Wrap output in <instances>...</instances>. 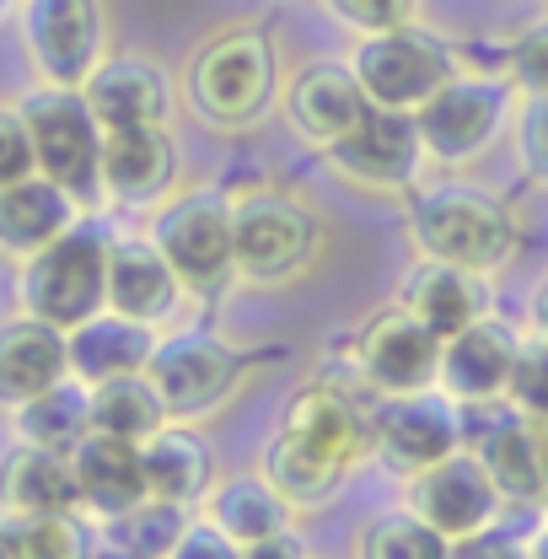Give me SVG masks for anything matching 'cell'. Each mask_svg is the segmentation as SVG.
Instances as JSON below:
<instances>
[{
	"label": "cell",
	"instance_id": "13",
	"mask_svg": "<svg viewBox=\"0 0 548 559\" xmlns=\"http://www.w3.org/2000/svg\"><path fill=\"white\" fill-rule=\"evenodd\" d=\"M463 452V409L446 393H398L382 399L371 415V457H382L393 474H419L441 457Z\"/></svg>",
	"mask_w": 548,
	"mask_h": 559
},
{
	"label": "cell",
	"instance_id": "5",
	"mask_svg": "<svg viewBox=\"0 0 548 559\" xmlns=\"http://www.w3.org/2000/svg\"><path fill=\"white\" fill-rule=\"evenodd\" d=\"M22 119H27V135H33V156H38V173L55 178L65 194L81 200V210H97L103 194V124L86 103L81 86H55V81H38L22 103Z\"/></svg>",
	"mask_w": 548,
	"mask_h": 559
},
{
	"label": "cell",
	"instance_id": "34",
	"mask_svg": "<svg viewBox=\"0 0 548 559\" xmlns=\"http://www.w3.org/2000/svg\"><path fill=\"white\" fill-rule=\"evenodd\" d=\"M22 522V559H92L103 533L81 522V511H49V516H16Z\"/></svg>",
	"mask_w": 548,
	"mask_h": 559
},
{
	"label": "cell",
	"instance_id": "32",
	"mask_svg": "<svg viewBox=\"0 0 548 559\" xmlns=\"http://www.w3.org/2000/svg\"><path fill=\"white\" fill-rule=\"evenodd\" d=\"M183 533H189V506H167V500H140L135 511L103 522V544L130 559H167Z\"/></svg>",
	"mask_w": 548,
	"mask_h": 559
},
{
	"label": "cell",
	"instance_id": "30",
	"mask_svg": "<svg viewBox=\"0 0 548 559\" xmlns=\"http://www.w3.org/2000/svg\"><path fill=\"white\" fill-rule=\"evenodd\" d=\"M11 425H16V441H33V447H49V452H75L92 436V388L65 377L60 388L22 404L11 415Z\"/></svg>",
	"mask_w": 548,
	"mask_h": 559
},
{
	"label": "cell",
	"instance_id": "38",
	"mask_svg": "<svg viewBox=\"0 0 548 559\" xmlns=\"http://www.w3.org/2000/svg\"><path fill=\"white\" fill-rule=\"evenodd\" d=\"M419 0H329V11L349 22L355 33H382V27H404L414 22Z\"/></svg>",
	"mask_w": 548,
	"mask_h": 559
},
{
	"label": "cell",
	"instance_id": "20",
	"mask_svg": "<svg viewBox=\"0 0 548 559\" xmlns=\"http://www.w3.org/2000/svg\"><path fill=\"white\" fill-rule=\"evenodd\" d=\"M103 130H135V124H167L172 114V81L145 55H108L81 86Z\"/></svg>",
	"mask_w": 548,
	"mask_h": 559
},
{
	"label": "cell",
	"instance_id": "12",
	"mask_svg": "<svg viewBox=\"0 0 548 559\" xmlns=\"http://www.w3.org/2000/svg\"><path fill=\"white\" fill-rule=\"evenodd\" d=\"M355 366L377 399L430 393L441 388V340L409 307H388V312H371L366 329L355 334Z\"/></svg>",
	"mask_w": 548,
	"mask_h": 559
},
{
	"label": "cell",
	"instance_id": "15",
	"mask_svg": "<svg viewBox=\"0 0 548 559\" xmlns=\"http://www.w3.org/2000/svg\"><path fill=\"white\" fill-rule=\"evenodd\" d=\"M371 404H360L344 382H307L301 393H290L279 430L296 436L301 447H312L318 457L355 468L360 457H371Z\"/></svg>",
	"mask_w": 548,
	"mask_h": 559
},
{
	"label": "cell",
	"instance_id": "29",
	"mask_svg": "<svg viewBox=\"0 0 548 559\" xmlns=\"http://www.w3.org/2000/svg\"><path fill=\"white\" fill-rule=\"evenodd\" d=\"M259 474L290 500V511H318V506H329V500L339 495V485L349 479V468L329 463V457H318L312 447H301V441L285 436V430H274V441H270V452H264V468H259Z\"/></svg>",
	"mask_w": 548,
	"mask_h": 559
},
{
	"label": "cell",
	"instance_id": "16",
	"mask_svg": "<svg viewBox=\"0 0 548 559\" xmlns=\"http://www.w3.org/2000/svg\"><path fill=\"white\" fill-rule=\"evenodd\" d=\"M366 114H371V97H366L360 75L349 70V60L344 66L339 60H318L285 86V124L312 151L339 145Z\"/></svg>",
	"mask_w": 548,
	"mask_h": 559
},
{
	"label": "cell",
	"instance_id": "40",
	"mask_svg": "<svg viewBox=\"0 0 548 559\" xmlns=\"http://www.w3.org/2000/svg\"><path fill=\"white\" fill-rule=\"evenodd\" d=\"M452 559H533L522 538L500 533V527H484V533H468L452 544Z\"/></svg>",
	"mask_w": 548,
	"mask_h": 559
},
{
	"label": "cell",
	"instance_id": "17",
	"mask_svg": "<svg viewBox=\"0 0 548 559\" xmlns=\"http://www.w3.org/2000/svg\"><path fill=\"white\" fill-rule=\"evenodd\" d=\"M70 377V340L65 329L16 312L0 323V409L16 415L22 404H33L38 393L60 388Z\"/></svg>",
	"mask_w": 548,
	"mask_h": 559
},
{
	"label": "cell",
	"instance_id": "26",
	"mask_svg": "<svg viewBox=\"0 0 548 559\" xmlns=\"http://www.w3.org/2000/svg\"><path fill=\"white\" fill-rule=\"evenodd\" d=\"M0 511H11V516L81 511V485H75L70 452H49V447L16 441L0 457Z\"/></svg>",
	"mask_w": 548,
	"mask_h": 559
},
{
	"label": "cell",
	"instance_id": "33",
	"mask_svg": "<svg viewBox=\"0 0 548 559\" xmlns=\"http://www.w3.org/2000/svg\"><path fill=\"white\" fill-rule=\"evenodd\" d=\"M355 559H452V538L436 533L425 516L404 511H388V516H371L360 527V544Z\"/></svg>",
	"mask_w": 548,
	"mask_h": 559
},
{
	"label": "cell",
	"instance_id": "23",
	"mask_svg": "<svg viewBox=\"0 0 548 559\" xmlns=\"http://www.w3.org/2000/svg\"><path fill=\"white\" fill-rule=\"evenodd\" d=\"M81 215H86L81 200L65 194V189H60L55 178H44V173H33V178L0 189V259L27 264L33 253H44L49 242H60Z\"/></svg>",
	"mask_w": 548,
	"mask_h": 559
},
{
	"label": "cell",
	"instance_id": "28",
	"mask_svg": "<svg viewBox=\"0 0 548 559\" xmlns=\"http://www.w3.org/2000/svg\"><path fill=\"white\" fill-rule=\"evenodd\" d=\"M205 516L231 538V544H242V549H253L259 538H270V533H279V527L296 522L290 500H285L264 474H237V479L215 485L205 495Z\"/></svg>",
	"mask_w": 548,
	"mask_h": 559
},
{
	"label": "cell",
	"instance_id": "27",
	"mask_svg": "<svg viewBox=\"0 0 548 559\" xmlns=\"http://www.w3.org/2000/svg\"><path fill=\"white\" fill-rule=\"evenodd\" d=\"M145 485H151V500H167V506H200L210 495V479H215V463H210L205 436L183 419H167L145 447Z\"/></svg>",
	"mask_w": 548,
	"mask_h": 559
},
{
	"label": "cell",
	"instance_id": "4",
	"mask_svg": "<svg viewBox=\"0 0 548 559\" xmlns=\"http://www.w3.org/2000/svg\"><path fill=\"white\" fill-rule=\"evenodd\" d=\"M108 248H114V237L81 215L60 242H49L44 253L16 264L22 312H33L65 334L81 329L86 318L108 312Z\"/></svg>",
	"mask_w": 548,
	"mask_h": 559
},
{
	"label": "cell",
	"instance_id": "37",
	"mask_svg": "<svg viewBox=\"0 0 548 559\" xmlns=\"http://www.w3.org/2000/svg\"><path fill=\"white\" fill-rule=\"evenodd\" d=\"M33 173H38V156H33V135H27L22 108H0V189H11Z\"/></svg>",
	"mask_w": 548,
	"mask_h": 559
},
{
	"label": "cell",
	"instance_id": "22",
	"mask_svg": "<svg viewBox=\"0 0 548 559\" xmlns=\"http://www.w3.org/2000/svg\"><path fill=\"white\" fill-rule=\"evenodd\" d=\"M70 463H75V485H81V511L97 516V522L124 516V511H135L140 500H151L140 441L92 430V436L70 452Z\"/></svg>",
	"mask_w": 548,
	"mask_h": 559
},
{
	"label": "cell",
	"instance_id": "36",
	"mask_svg": "<svg viewBox=\"0 0 548 559\" xmlns=\"http://www.w3.org/2000/svg\"><path fill=\"white\" fill-rule=\"evenodd\" d=\"M505 75L533 92V97H548V22H538L533 33H522L511 49H505Z\"/></svg>",
	"mask_w": 548,
	"mask_h": 559
},
{
	"label": "cell",
	"instance_id": "24",
	"mask_svg": "<svg viewBox=\"0 0 548 559\" xmlns=\"http://www.w3.org/2000/svg\"><path fill=\"white\" fill-rule=\"evenodd\" d=\"M398 307H409L414 318L446 345L463 329H474L479 318H489V285L474 270H457V264H441V259H419L409 280H404Z\"/></svg>",
	"mask_w": 548,
	"mask_h": 559
},
{
	"label": "cell",
	"instance_id": "25",
	"mask_svg": "<svg viewBox=\"0 0 548 559\" xmlns=\"http://www.w3.org/2000/svg\"><path fill=\"white\" fill-rule=\"evenodd\" d=\"M65 340H70V377L86 382V388L145 371L156 345H162L151 323H135V318H124L114 307L97 312V318H86L81 329H70Z\"/></svg>",
	"mask_w": 548,
	"mask_h": 559
},
{
	"label": "cell",
	"instance_id": "1",
	"mask_svg": "<svg viewBox=\"0 0 548 559\" xmlns=\"http://www.w3.org/2000/svg\"><path fill=\"white\" fill-rule=\"evenodd\" d=\"M183 92L210 130H253L279 92V55L270 27L242 22L205 38L183 70Z\"/></svg>",
	"mask_w": 548,
	"mask_h": 559
},
{
	"label": "cell",
	"instance_id": "35",
	"mask_svg": "<svg viewBox=\"0 0 548 559\" xmlns=\"http://www.w3.org/2000/svg\"><path fill=\"white\" fill-rule=\"evenodd\" d=\"M511 409L516 415H527L533 425H544L548 430V340L544 334H533V340H522L516 349V371H511Z\"/></svg>",
	"mask_w": 548,
	"mask_h": 559
},
{
	"label": "cell",
	"instance_id": "11",
	"mask_svg": "<svg viewBox=\"0 0 548 559\" xmlns=\"http://www.w3.org/2000/svg\"><path fill=\"white\" fill-rule=\"evenodd\" d=\"M425 162L419 119L398 108H371L339 145H329V167L360 194H409Z\"/></svg>",
	"mask_w": 548,
	"mask_h": 559
},
{
	"label": "cell",
	"instance_id": "39",
	"mask_svg": "<svg viewBox=\"0 0 548 559\" xmlns=\"http://www.w3.org/2000/svg\"><path fill=\"white\" fill-rule=\"evenodd\" d=\"M167 559H242V544H231L210 516H200V522H189V533L178 538V549Z\"/></svg>",
	"mask_w": 548,
	"mask_h": 559
},
{
	"label": "cell",
	"instance_id": "14",
	"mask_svg": "<svg viewBox=\"0 0 548 559\" xmlns=\"http://www.w3.org/2000/svg\"><path fill=\"white\" fill-rule=\"evenodd\" d=\"M404 506H409L414 516H425L436 533H446V538L457 544V538H468V533L495 527L505 495L495 489L489 468L479 463V452L463 447V452H452V457H441V463L409 474Z\"/></svg>",
	"mask_w": 548,
	"mask_h": 559
},
{
	"label": "cell",
	"instance_id": "21",
	"mask_svg": "<svg viewBox=\"0 0 548 559\" xmlns=\"http://www.w3.org/2000/svg\"><path fill=\"white\" fill-rule=\"evenodd\" d=\"M516 349L522 340L495 323L479 318L474 329H463L457 340L441 345V393L457 404H489L511 393V371H516Z\"/></svg>",
	"mask_w": 548,
	"mask_h": 559
},
{
	"label": "cell",
	"instance_id": "8",
	"mask_svg": "<svg viewBox=\"0 0 548 559\" xmlns=\"http://www.w3.org/2000/svg\"><path fill=\"white\" fill-rule=\"evenodd\" d=\"M516 81L511 75H452L414 119H419V140H425V156L441 162V167H468L479 162L495 140L505 135L511 124V92Z\"/></svg>",
	"mask_w": 548,
	"mask_h": 559
},
{
	"label": "cell",
	"instance_id": "43",
	"mask_svg": "<svg viewBox=\"0 0 548 559\" xmlns=\"http://www.w3.org/2000/svg\"><path fill=\"white\" fill-rule=\"evenodd\" d=\"M533 329L548 340V280L538 285V296H533Z\"/></svg>",
	"mask_w": 548,
	"mask_h": 559
},
{
	"label": "cell",
	"instance_id": "31",
	"mask_svg": "<svg viewBox=\"0 0 548 559\" xmlns=\"http://www.w3.org/2000/svg\"><path fill=\"white\" fill-rule=\"evenodd\" d=\"M167 419L172 415H167V404H162V393H156V382L145 371L92 388V430H103V436H124V441L145 447Z\"/></svg>",
	"mask_w": 548,
	"mask_h": 559
},
{
	"label": "cell",
	"instance_id": "44",
	"mask_svg": "<svg viewBox=\"0 0 548 559\" xmlns=\"http://www.w3.org/2000/svg\"><path fill=\"white\" fill-rule=\"evenodd\" d=\"M527 555H533V559H548V527L538 533V538H533V544H527Z\"/></svg>",
	"mask_w": 548,
	"mask_h": 559
},
{
	"label": "cell",
	"instance_id": "41",
	"mask_svg": "<svg viewBox=\"0 0 548 559\" xmlns=\"http://www.w3.org/2000/svg\"><path fill=\"white\" fill-rule=\"evenodd\" d=\"M242 559H312V555H307V538H301L296 522H290V527L270 533V538H259L253 549H242Z\"/></svg>",
	"mask_w": 548,
	"mask_h": 559
},
{
	"label": "cell",
	"instance_id": "10",
	"mask_svg": "<svg viewBox=\"0 0 548 559\" xmlns=\"http://www.w3.org/2000/svg\"><path fill=\"white\" fill-rule=\"evenodd\" d=\"M22 44L38 81L86 86L108 60V11L103 0H22Z\"/></svg>",
	"mask_w": 548,
	"mask_h": 559
},
{
	"label": "cell",
	"instance_id": "46",
	"mask_svg": "<svg viewBox=\"0 0 548 559\" xmlns=\"http://www.w3.org/2000/svg\"><path fill=\"white\" fill-rule=\"evenodd\" d=\"M5 11H11V0H0V16H5Z\"/></svg>",
	"mask_w": 548,
	"mask_h": 559
},
{
	"label": "cell",
	"instance_id": "19",
	"mask_svg": "<svg viewBox=\"0 0 548 559\" xmlns=\"http://www.w3.org/2000/svg\"><path fill=\"white\" fill-rule=\"evenodd\" d=\"M189 285L167 264L156 237H114L108 248V307L135 318V323H167L183 307Z\"/></svg>",
	"mask_w": 548,
	"mask_h": 559
},
{
	"label": "cell",
	"instance_id": "18",
	"mask_svg": "<svg viewBox=\"0 0 548 559\" xmlns=\"http://www.w3.org/2000/svg\"><path fill=\"white\" fill-rule=\"evenodd\" d=\"M178 183V140L167 124L103 135V194L114 205H156Z\"/></svg>",
	"mask_w": 548,
	"mask_h": 559
},
{
	"label": "cell",
	"instance_id": "2",
	"mask_svg": "<svg viewBox=\"0 0 548 559\" xmlns=\"http://www.w3.org/2000/svg\"><path fill=\"white\" fill-rule=\"evenodd\" d=\"M409 237L419 259H441L474 275H495L516 253V221L489 189L474 183H436L414 194L409 205Z\"/></svg>",
	"mask_w": 548,
	"mask_h": 559
},
{
	"label": "cell",
	"instance_id": "7",
	"mask_svg": "<svg viewBox=\"0 0 548 559\" xmlns=\"http://www.w3.org/2000/svg\"><path fill=\"white\" fill-rule=\"evenodd\" d=\"M151 237L189 285V296H221L237 280V226H231V200L221 189L167 200L151 221Z\"/></svg>",
	"mask_w": 548,
	"mask_h": 559
},
{
	"label": "cell",
	"instance_id": "3",
	"mask_svg": "<svg viewBox=\"0 0 548 559\" xmlns=\"http://www.w3.org/2000/svg\"><path fill=\"white\" fill-rule=\"evenodd\" d=\"M231 226H237V280L264 290L307 280L329 248L323 215L279 189H253L231 200Z\"/></svg>",
	"mask_w": 548,
	"mask_h": 559
},
{
	"label": "cell",
	"instance_id": "9",
	"mask_svg": "<svg viewBox=\"0 0 548 559\" xmlns=\"http://www.w3.org/2000/svg\"><path fill=\"white\" fill-rule=\"evenodd\" d=\"M248 371H253V355L215 340V334L162 340L156 355H151V366H145V377L156 382V393L167 404V415L183 419V425L221 415L237 399V388L248 382Z\"/></svg>",
	"mask_w": 548,
	"mask_h": 559
},
{
	"label": "cell",
	"instance_id": "45",
	"mask_svg": "<svg viewBox=\"0 0 548 559\" xmlns=\"http://www.w3.org/2000/svg\"><path fill=\"white\" fill-rule=\"evenodd\" d=\"M538 506H544V511H548V468H544V500H538Z\"/></svg>",
	"mask_w": 548,
	"mask_h": 559
},
{
	"label": "cell",
	"instance_id": "42",
	"mask_svg": "<svg viewBox=\"0 0 548 559\" xmlns=\"http://www.w3.org/2000/svg\"><path fill=\"white\" fill-rule=\"evenodd\" d=\"M0 559H22V522L0 511Z\"/></svg>",
	"mask_w": 548,
	"mask_h": 559
},
{
	"label": "cell",
	"instance_id": "6",
	"mask_svg": "<svg viewBox=\"0 0 548 559\" xmlns=\"http://www.w3.org/2000/svg\"><path fill=\"white\" fill-rule=\"evenodd\" d=\"M349 70L360 75L371 108H398V114H419L452 75H457V55L425 33V27H382V33H360V44L349 49Z\"/></svg>",
	"mask_w": 548,
	"mask_h": 559
}]
</instances>
